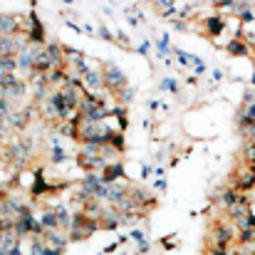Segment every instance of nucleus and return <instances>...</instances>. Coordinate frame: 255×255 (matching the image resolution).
Wrapping results in <instances>:
<instances>
[{
    "instance_id": "1",
    "label": "nucleus",
    "mask_w": 255,
    "mask_h": 255,
    "mask_svg": "<svg viewBox=\"0 0 255 255\" xmlns=\"http://www.w3.org/2000/svg\"><path fill=\"white\" fill-rule=\"evenodd\" d=\"M97 228H99V218H92L85 211H77L72 216V226H70L67 236H70V241H87Z\"/></svg>"
},
{
    "instance_id": "2",
    "label": "nucleus",
    "mask_w": 255,
    "mask_h": 255,
    "mask_svg": "<svg viewBox=\"0 0 255 255\" xmlns=\"http://www.w3.org/2000/svg\"><path fill=\"white\" fill-rule=\"evenodd\" d=\"M27 42H30V40H27L25 32H17V35H2V37H0V57L17 55Z\"/></svg>"
},
{
    "instance_id": "3",
    "label": "nucleus",
    "mask_w": 255,
    "mask_h": 255,
    "mask_svg": "<svg viewBox=\"0 0 255 255\" xmlns=\"http://www.w3.org/2000/svg\"><path fill=\"white\" fill-rule=\"evenodd\" d=\"M102 77H104V87H107V92H117V89H122V87H127V75L117 67V65H104V70H102Z\"/></svg>"
},
{
    "instance_id": "4",
    "label": "nucleus",
    "mask_w": 255,
    "mask_h": 255,
    "mask_svg": "<svg viewBox=\"0 0 255 255\" xmlns=\"http://www.w3.org/2000/svg\"><path fill=\"white\" fill-rule=\"evenodd\" d=\"M122 223H124V213L117 211L114 206H107L102 211V216H99V228L102 231H117Z\"/></svg>"
},
{
    "instance_id": "5",
    "label": "nucleus",
    "mask_w": 255,
    "mask_h": 255,
    "mask_svg": "<svg viewBox=\"0 0 255 255\" xmlns=\"http://www.w3.org/2000/svg\"><path fill=\"white\" fill-rule=\"evenodd\" d=\"M22 20L20 15H12V12H0V37L2 35H17L22 32Z\"/></svg>"
},
{
    "instance_id": "6",
    "label": "nucleus",
    "mask_w": 255,
    "mask_h": 255,
    "mask_svg": "<svg viewBox=\"0 0 255 255\" xmlns=\"http://www.w3.org/2000/svg\"><path fill=\"white\" fill-rule=\"evenodd\" d=\"M173 55H176V60H178L181 65H186V67H191V70L196 72V77L206 72V62H203L201 57H196V55H188V52H183V50H178V47L173 50Z\"/></svg>"
},
{
    "instance_id": "7",
    "label": "nucleus",
    "mask_w": 255,
    "mask_h": 255,
    "mask_svg": "<svg viewBox=\"0 0 255 255\" xmlns=\"http://www.w3.org/2000/svg\"><path fill=\"white\" fill-rule=\"evenodd\" d=\"M42 241H45L50 248L65 251V246L70 243V236H67V231H60V228H47V231H45V236H42Z\"/></svg>"
},
{
    "instance_id": "8",
    "label": "nucleus",
    "mask_w": 255,
    "mask_h": 255,
    "mask_svg": "<svg viewBox=\"0 0 255 255\" xmlns=\"http://www.w3.org/2000/svg\"><path fill=\"white\" fill-rule=\"evenodd\" d=\"M102 178L107 183H114V181H122L124 178V164L122 161H114V164H107V169L102 171Z\"/></svg>"
},
{
    "instance_id": "9",
    "label": "nucleus",
    "mask_w": 255,
    "mask_h": 255,
    "mask_svg": "<svg viewBox=\"0 0 255 255\" xmlns=\"http://www.w3.org/2000/svg\"><path fill=\"white\" fill-rule=\"evenodd\" d=\"M203 25H206V32H208L211 37H218L221 32H226V20H223V15H213V17H208Z\"/></svg>"
},
{
    "instance_id": "10",
    "label": "nucleus",
    "mask_w": 255,
    "mask_h": 255,
    "mask_svg": "<svg viewBox=\"0 0 255 255\" xmlns=\"http://www.w3.org/2000/svg\"><path fill=\"white\" fill-rule=\"evenodd\" d=\"M226 50H228V55H231V57H246V55L251 52V47H248V45H246L241 37H233V40H228Z\"/></svg>"
},
{
    "instance_id": "11",
    "label": "nucleus",
    "mask_w": 255,
    "mask_h": 255,
    "mask_svg": "<svg viewBox=\"0 0 255 255\" xmlns=\"http://www.w3.org/2000/svg\"><path fill=\"white\" fill-rule=\"evenodd\" d=\"M37 221H40L45 228H57V226H60V218H57V211H55V206H52V208H45V211L37 216Z\"/></svg>"
},
{
    "instance_id": "12",
    "label": "nucleus",
    "mask_w": 255,
    "mask_h": 255,
    "mask_svg": "<svg viewBox=\"0 0 255 255\" xmlns=\"http://www.w3.org/2000/svg\"><path fill=\"white\" fill-rule=\"evenodd\" d=\"M114 97H117V102H119V104H124V107H127V104H131V102H134L136 92L127 85V87H122V89H117V92H114Z\"/></svg>"
},
{
    "instance_id": "13",
    "label": "nucleus",
    "mask_w": 255,
    "mask_h": 255,
    "mask_svg": "<svg viewBox=\"0 0 255 255\" xmlns=\"http://www.w3.org/2000/svg\"><path fill=\"white\" fill-rule=\"evenodd\" d=\"M15 70H17V60H15V55H10V57H0V72H2V75H15Z\"/></svg>"
},
{
    "instance_id": "14",
    "label": "nucleus",
    "mask_w": 255,
    "mask_h": 255,
    "mask_svg": "<svg viewBox=\"0 0 255 255\" xmlns=\"http://www.w3.org/2000/svg\"><path fill=\"white\" fill-rule=\"evenodd\" d=\"M65 159H67V154H65V149H62L60 144L50 146V161H52V164H62Z\"/></svg>"
},
{
    "instance_id": "15",
    "label": "nucleus",
    "mask_w": 255,
    "mask_h": 255,
    "mask_svg": "<svg viewBox=\"0 0 255 255\" xmlns=\"http://www.w3.org/2000/svg\"><path fill=\"white\" fill-rule=\"evenodd\" d=\"M97 35H99L102 40H107V42H117V35H114L109 27H104V25H102V27H97Z\"/></svg>"
},
{
    "instance_id": "16",
    "label": "nucleus",
    "mask_w": 255,
    "mask_h": 255,
    "mask_svg": "<svg viewBox=\"0 0 255 255\" xmlns=\"http://www.w3.org/2000/svg\"><path fill=\"white\" fill-rule=\"evenodd\" d=\"M161 89H166V92H178V82L176 80H171V77H166V80H161Z\"/></svg>"
},
{
    "instance_id": "17",
    "label": "nucleus",
    "mask_w": 255,
    "mask_h": 255,
    "mask_svg": "<svg viewBox=\"0 0 255 255\" xmlns=\"http://www.w3.org/2000/svg\"><path fill=\"white\" fill-rule=\"evenodd\" d=\"M171 22H173V27H176L178 32H188V22H186V20H178V17H173Z\"/></svg>"
},
{
    "instance_id": "18",
    "label": "nucleus",
    "mask_w": 255,
    "mask_h": 255,
    "mask_svg": "<svg viewBox=\"0 0 255 255\" xmlns=\"http://www.w3.org/2000/svg\"><path fill=\"white\" fill-rule=\"evenodd\" d=\"M154 188H156L159 193H164V191L169 188V183H166V178H156V181H154Z\"/></svg>"
},
{
    "instance_id": "19",
    "label": "nucleus",
    "mask_w": 255,
    "mask_h": 255,
    "mask_svg": "<svg viewBox=\"0 0 255 255\" xmlns=\"http://www.w3.org/2000/svg\"><path fill=\"white\" fill-rule=\"evenodd\" d=\"M129 238H131V241H136V243H141V241H144V233H141L139 228H131V233H129Z\"/></svg>"
},
{
    "instance_id": "20",
    "label": "nucleus",
    "mask_w": 255,
    "mask_h": 255,
    "mask_svg": "<svg viewBox=\"0 0 255 255\" xmlns=\"http://www.w3.org/2000/svg\"><path fill=\"white\" fill-rule=\"evenodd\" d=\"M149 47H151V45H149V42H141V45H139V47H136V52H139V55H144V57H146V55H149Z\"/></svg>"
},
{
    "instance_id": "21",
    "label": "nucleus",
    "mask_w": 255,
    "mask_h": 255,
    "mask_svg": "<svg viewBox=\"0 0 255 255\" xmlns=\"http://www.w3.org/2000/svg\"><path fill=\"white\" fill-rule=\"evenodd\" d=\"M117 42H122L124 47H129V37H127L124 32H117Z\"/></svg>"
},
{
    "instance_id": "22",
    "label": "nucleus",
    "mask_w": 255,
    "mask_h": 255,
    "mask_svg": "<svg viewBox=\"0 0 255 255\" xmlns=\"http://www.w3.org/2000/svg\"><path fill=\"white\" fill-rule=\"evenodd\" d=\"M161 243H164V246H173V243H178V241H176V238H173V236H169V238H164V241H161Z\"/></svg>"
},
{
    "instance_id": "23",
    "label": "nucleus",
    "mask_w": 255,
    "mask_h": 255,
    "mask_svg": "<svg viewBox=\"0 0 255 255\" xmlns=\"http://www.w3.org/2000/svg\"><path fill=\"white\" fill-rule=\"evenodd\" d=\"M218 80H223V72L221 70H213V82H218Z\"/></svg>"
},
{
    "instance_id": "24",
    "label": "nucleus",
    "mask_w": 255,
    "mask_h": 255,
    "mask_svg": "<svg viewBox=\"0 0 255 255\" xmlns=\"http://www.w3.org/2000/svg\"><path fill=\"white\" fill-rule=\"evenodd\" d=\"M149 109H151V112H156V109H159V102H156V99H151V102H149Z\"/></svg>"
},
{
    "instance_id": "25",
    "label": "nucleus",
    "mask_w": 255,
    "mask_h": 255,
    "mask_svg": "<svg viewBox=\"0 0 255 255\" xmlns=\"http://www.w3.org/2000/svg\"><path fill=\"white\" fill-rule=\"evenodd\" d=\"M0 255H10V248H7V246H2V243H0Z\"/></svg>"
},
{
    "instance_id": "26",
    "label": "nucleus",
    "mask_w": 255,
    "mask_h": 255,
    "mask_svg": "<svg viewBox=\"0 0 255 255\" xmlns=\"http://www.w3.org/2000/svg\"><path fill=\"white\" fill-rule=\"evenodd\" d=\"M164 171H166V169H161V166H156V169H154V173H156L159 178H164Z\"/></svg>"
},
{
    "instance_id": "27",
    "label": "nucleus",
    "mask_w": 255,
    "mask_h": 255,
    "mask_svg": "<svg viewBox=\"0 0 255 255\" xmlns=\"http://www.w3.org/2000/svg\"><path fill=\"white\" fill-rule=\"evenodd\" d=\"M141 173H144V176H151V173H154V169H151V166H144V171H141Z\"/></svg>"
},
{
    "instance_id": "28",
    "label": "nucleus",
    "mask_w": 255,
    "mask_h": 255,
    "mask_svg": "<svg viewBox=\"0 0 255 255\" xmlns=\"http://www.w3.org/2000/svg\"><path fill=\"white\" fill-rule=\"evenodd\" d=\"M211 2H213V5H216V7H221V5H223V2H226V0H211Z\"/></svg>"
},
{
    "instance_id": "29",
    "label": "nucleus",
    "mask_w": 255,
    "mask_h": 255,
    "mask_svg": "<svg viewBox=\"0 0 255 255\" xmlns=\"http://www.w3.org/2000/svg\"><path fill=\"white\" fill-rule=\"evenodd\" d=\"M5 80H7V75H2V72H0V85H2Z\"/></svg>"
},
{
    "instance_id": "30",
    "label": "nucleus",
    "mask_w": 255,
    "mask_h": 255,
    "mask_svg": "<svg viewBox=\"0 0 255 255\" xmlns=\"http://www.w3.org/2000/svg\"><path fill=\"white\" fill-rule=\"evenodd\" d=\"M62 2H67V5H70V2H72V0H62Z\"/></svg>"
},
{
    "instance_id": "31",
    "label": "nucleus",
    "mask_w": 255,
    "mask_h": 255,
    "mask_svg": "<svg viewBox=\"0 0 255 255\" xmlns=\"http://www.w3.org/2000/svg\"><path fill=\"white\" fill-rule=\"evenodd\" d=\"M112 2H119V0H112Z\"/></svg>"
}]
</instances>
